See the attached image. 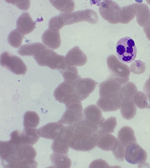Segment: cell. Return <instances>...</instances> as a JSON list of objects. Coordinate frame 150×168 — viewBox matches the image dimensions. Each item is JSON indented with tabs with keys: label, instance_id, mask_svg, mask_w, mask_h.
<instances>
[{
	"label": "cell",
	"instance_id": "46",
	"mask_svg": "<svg viewBox=\"0 0 150 168\" xmlns=\"http://www.w3.org/2000/svg\"><path fill=\"white\" fill-rule=\"evenodd\" d=\"M143 90L145 94L150 95V74L148 79L144 84Z\"/></svg>",
	"mask_w": 150,
	"mask_h": 168
},
{
	"label": "cell",
	"instance_id": "43",
	"mask_svg": "<svg viewBox=\"0 0 150 168\" xmlns=\"http://www.w3.org/2000/svg\"><path fill=\"white\" fill-rule=\"evenodd\" d=\"M109 165L107 162L102 159H96L92 162L90 164L89 168L109 167Z\"/></svg>",
	"mask_w": 150,
	"mask_h": 168
},
{
	"label": "cell",
	"instance_id": "16",
	"mask_svg": "<svg viewBox=\"0 0 150 168\" xmlns=\"http://www.w3.org/2000/svg\"><path fill=\"white\" fill-rule=\"evenodd\" d=\"M138 3L126 6L120 8L117 14L118 23L128 24L136 16Z\"/></svg>",
	"mask_w": 150,
	"mask_h": 168
},
{
	"label": "cell",
	"instance_id": "29",
	"mask_svg": "<svg viewBox=\"0 0 150 168\" xmlns=\"http://www.w3.org/2000/svg\"><path fill=\"white\" fill-rule=\"evenodd\" d=\"M1 164L5 168H17L20 160L17 155L5 153L0 155Z\"/></svg>",
	"mask_w": 150,
	"mask_h": 168
},
{
	"label": "cell",
	"instance_id": "4",
	"mask_svg": "<svg viewBox=\"0 0 150 168\" xmlns=\"http://www.w3.org/2000/svg\"><path fill=\"white\" fill-rule=\"evenodd\" d=\"M0 64L16 75H24L27 71V66L21 58L8 52H5L1 55Z\"/></svg>",
	"mask_w": 150,
	"mask_h": 168
},
{
	"label": "cell",
	"instance_id": "1",
	"mask_svg": "<svg viewBox=\"0 0 150 168\" xmlns=\"http://www.w3.org/2000/svg\"><path fill=\"white\" fill-rule=\"evenodd\" d=\"M65 104L66 110L59 121L75 128L77 123L84 119L81 103L77 98L73 97Z\"/></svg>",
	"mask_w": 150,
	"mask_h": 168
},
{
	"label": "cell",
	"instance_id": "35",
	"mask_svg": "<svg viewBox=\"0 0 150 168\" xmlns=\"http://www.w3.org/2000/svg\"><path fill=\"white\" fill-rule=\"evenodd\" d=\"M111 150L118 161L122 162L124 161L125 154L124 147L118 139H117L114 141Z\"/></svg>",
	"mask_w": 150,
	"mask_h": 168
},
{
	"label": "cell",
	"instance_id": "34",
	"mask_svg": "<svg viewBox=\"0 0 150 168\" xmlns=\"http://www.w3.org/2000/svg\"><path fill=\"white\" fill-rule=\"evenodd\" d=\"M137 91V89L135 84L129 82L122 86L119 92V95L122 100L125 98L132 99L133 96Z\"/></svg>",
	"mask_w": 150,
	"mask_h": 168
},
{
	"label": "cell",
	"instance_id": "47",
	"mask_svg": "<svg viewBox=\"0 0 150 168\" xmlns=\"http://www.w3.org/2000/svg\"><path fill=\"white\" fill-rule=\"evenodd\" d=\"M148 99V105L147 108L150 109V95L146 94Z\"/></svg>",
	"mask_w": 150,
	"mask_h": 168
},
{
	"label": "cell",
	"instance_id": "25",
	"mask_svg": "<svg viewBox=\"0 0 150 168\" xmlns=\"http://www.w3.org/2000/svg\"><path fill=\"white\" fill-rule=\"evenodd\" d=\"M50 159L55 167L69 168L71 165L70 159L63 154L54 152L51 154Z\"/></svg>",
	"mask_w": 150,
	"mask_h": 168
},
{
	"label": "cell",
	"instance_id": "41",
	"mask_svg": "<svg viewBox=\"0 0 150 168\" xmlns=\"http://www.w3.org/2000/svg\"><path fill=\"white\" fill-rule=\"evenodd\" d=\"M6 1L8 3L16 5L18 8L23 10H28L30 6V1L6 0Z\"/></svg>",
	"mask_w": 150,
	"mask_h": 168
},
{
	"label": "cell",
	"instance_id": "8",
	"mask_svg": "<svg viewBox=\"0 0 150 168\" xmlns=\"http://www.w3.org/2000/svg\"><path fill=\"white\" fill-rule=\"evenodd\" d=\"M120 6L115 2L111 0L103 1L99 8V13L102 17L109 23L112 24L118 23L117 16Z\"/></svg>",
	"mask_w": 150,
	"mask_h": 168
},
{
	"label": "cell",
	"instance_id": "13",
	"mask_svg": "<svg viewBox=\"0 0 150 168\" xmlns=\"http://www.w3.org/2000/svg\"><path fill=\"white\" fill-rule=\"evenodd\" d=\"M64 126L63 124L59 121L50 123L39 128L37 132L42 137L54 140Z\"/></svg>",
	"mask_w": 150,
	"mask_h": 168
},
{
	"label": "cell",
	"instance_id": "14",
	"mask_svg": "<svg viewBox=\"0 0 150 168\" xmlns=\"http://www.w3.org/2000/svg\"><path fill=\"white\" fill-rule=\"evenodd\" d=\"M16 27L18 30L24 36L33 31L35 24L28 13H23L17 20Z\"/></svg>",
	"mask_w": 150,
	"mask_h": 168
},
{
	"label": "cell",
	"instance_id": "38",
	"mask_svg": "<svg viewBox=\"0 0 150 168\" xmlns=\"http://www.w3.org/2000/svg\"><path fill=\"white\" fill-rule=\"evenodd\" d=\"M65 25L63 18L60 14L52 18L50 20L48 24L49 29L55 32L59 31Z\"/></svg>",
	"mask_w": 150,
	"mask_h": 168
},
{
	"label": "cell",
	"instance_id": "44",
	"mask_svg": "<svg viewBox=\"0 0 150 168\" xmlns=\"http://www.w3.org/2000/svg\"><path fill=\"white\" fill-rule=\"evenodd\" d=\"M21 132L19 130L13 131L10 134V140L14 143L21 146Z\"/></svg>",
	"mask_w": 150,
	"mask_h": 168
},
{
	"label": "cell",
	"instance_id": "24",
	"mask_svg": "<svg viewBox=\"0 0 150 168\" xmlns=\"http://www.w3.org/2000/svg\"><path fill=\"white\" fill-rule=\"evenodd\" d=\"M116 138L110 134H98L97 138L96 146L105 151H110Z\"/></svg>",
	"mask_w": 150,
	"mask_h": 168
},
{
	"label": "cell",
	"instance_id": "23",
	"mask_svg": "<svg viewBox=\"0 0 150 168\" xmlns=\"http://www.w3.org/2000/svg\"><path fill=\"white\" fill-rule=\"evenodd\" d=\"M65 82L75 87L77 81L81 78L78 75L77 69L75 66L67 65L64 69L60 71Z\"/></svg>",
	"mask_w": 150,
	"mask_h": 168
},
{
	"label": "cell",
	"instance_id": "36",
	"mask_svg": "<svg viewBox=\"0 0 150 168\" xmlns=\"http://www.w3.org/2000/svg\"><path fill=\"white\" fill-rule=\"evenodd\" d=\"M24 36L16 29L9 34L8 38L9 44L13 47L18 48L21 45Z\"/></svg>",
	"mask_w": 150,
	"mask_h": 168
},
{
	"label": "cell",
	"instance_id": "37",
	"mask_svg": "<svg viewBox=\"0 0 150 168\" xmlns=\"http://www.w3.org/2000/svg\"><path fill=\"white\" fill-rule=\"evenodd\" d=\"M132 100L134 104L141 109L147 108L148 97L146 94L141 91L137 92L133 95Z\"/></svg>",
	"mask_w": 150,
	"mask_h": 168
},
{
	"label": "cell",
	"instance_id": "32",
	"mask_svg": "<svg viewBox=\"0 0 150 168\" xmlns=\"http://www.w3.org/2000/svg\"><path fill=\"white\" fill-rule=\"evenodd\" d=\"M21 146L18 145L10 140L0 141V154L5 153L17 155L19 148Z\"/></svg>",
	"mask_w": 150,
	"mask_h": 168
},
{
	"label": "cell",
	"instance_id": "31",
	"mask_svg": "<svg viewBox=\"0 0 150 168\" xmlns=\"http://www.w3.org/2000/svg\"><path fill=\"white\" fill-rule=\"evenodd\" d=\"M40 119L39 116L35 112L27 111L24 115V126L25 127L35 128L39 124Z\"/></svg>",
	"mask_w": 150,
	"mask_h": 168
},
{
	"label": "cell",
	"instance_id": "27",
	"mask_svg": "<svg viewBox=\"0 0 150 168\" xmlns=\"http://www.w3.org/2000/svg\"><path fill=\"white\" fill-rule=\"evenodd\" d=\"M136 16L137 23L140 26L144 27L150 18V10L148 6L144 4L138 3Z\"/></svg>",
	"mask_w": 150,
	"mask_h": 168
},
{
	"label": "cell",
	"instance_id": "39",
	"mask_svg": "<svg viewBox=\"0 0 150 168\" xmlns=\"http://www.w3.org/2000/svg\"><path fill=\"white\" fill-rule=\"evenodd\" d=\"M69 147L68 144L60 142L57 137L54 140L52 146V149L54 152L67 155L69 151Z\"/></svg>",
	"mask_w": 150,
	"mask_h": 168
},
{
	"label": "cell",
	"instance_id": "21",
	"mask_svg": "<svg viewBox=\"0 0 150 168\" xmlns=\"http://www.w3.org/2000/svg\"><path fill=\"white\" fill-rule=\"evenodd\" d=\"M21 145H33L38 141L40 137L36 129L31 127H25L21 132Z\"/></svg>",
	"mask_w": 150,
	"mask_h": 168
},
{
	"label": "cell",
	"instance_id": "10",
	"mask_svg": "<svg viewBox=\"0 0 150 168\" xmlns=\"http://www.w3.org/2000/svg\"><path fill=\"white\" fill-rule=\"evenodd\" d=\"M97 83L90 78H80L76 82L75 87L78 98L83 101L89 96L95 89Z\"/></svg>",
	"mask_w": 150,
	"mask_h": 168
},
{
	"label": "cell",
	"instance_id": "33",
	"mask_svg": "<svg viewBox=\"0 0 150 168\" xmlns=\"http://www.w3.org/2000/svg\"><path fill=\"white\" fill-rule=\"evenodd\" d=\"M75 130V128L71 125L64 126L60 130L57 137L60 142L68 144L69 139L74 135Z\"/></svg>",
	"mask_w": 150,
	"mask_h": 168
},
{
	"label": "cell",
	"instance_id": "15",
	"mask_svg": "<svg viewBox=\"0 0 150 168\" xmlns=\"http://www.w3.org/2000/svg\"><path fill=\"white\" fill-rule=\"evenodd\" d=\"M83 115L84 119L86 121L96 125L101 123L105 120L100 109L94 104L86 107L83 111Z\"/></svg>",
	"mask_w": 150,
	"mask_h": 168
},
{
	"label": "cell",
	"instance_id": "6",
	"mask_svg": "<svg viewBox=\"0 0 150 168\" xmlns=\"http://www.w3.org/2000/svg\"><path fill=\"white\" fill-rule=\"evenodd\" d=\"M98 134L94 133L83 137L74 135L69 139V147L75 150L87 151L93 149L96 146Z\"/></svg>",
	"mask_w": 150,
	"mask_h": 168
},
{
	"label": "cell",
	"instance_id": "19",
	"mask_svg": "<svg viewBox=\"0 0 150 168\" xmlns=\"http://www.w3.org/2000/svg\"><path fill=\"white\" fill-rule=\"evenodd\" d=\"M120 111L123 117L127 120L132 119L137 112V107L132 99L125 98L122 101Z\"/></svg>",
	"mask_w": 150,
	"mask_h": 168
},
{
	"label": "cell",
	"instance_id": "7",
	"mask_svg": "<svg viewBox=\"0 0 150 168\" xmlns=\"http://www.w3.org/2000/svg\"><path fill=\"white\" fill-rule=\"evenodd\" d=\"M147 158L146 151L137 142L132 143L125 147V158L129 163L132 164L143 163Z\"/></svg>",
	"mask_w": 150,
	"mask_h": 168
},
{
	"label": "cell",
	"instance_id": "40",
	"mask_svg": "<svg viewBox=\"0 0 150 168\" xmlns=\"http://www.w3.org/2000/svg\"><path fill=\"white\" fill-rule=\"evenodd\" d=\"M146 68L145 63L140 60L135 61L130 66L131 71L133 73L137 74L144 73Z\"/></svg>",
	"mask_w": 150,
	"mask_h": 168
},
{
	"label": "cell",
	"instance_id": "45",
	"mask_svg": "<svg viewBox=\"0 0 150 168\" xmlns=\"http://www.w3.org/2000/svg\"><path fill=\"white\" fill-rule=\"evenodd\" d=\"M143 30L147 38L150 41V18L145 23Z\"/></svg>",
	"mask_w": 150,
	"mask_h": 168
},
{
	"label": "cell",
	"instance_id": "28",
	"mask_svg": "<svg viewBox=\"0 0 150 168\" xmlns=\"http://www.w3.org/2000/svg\"><path fill=\"white\" fill-rule=\"evenodd\" d=\"M52 5L59 11L66 13L71 12L74 10L75 3L71 0H50Z\"/></svg>",
	"mask_w": 150,
	"mask_h": 168
},
{
	"label": "cell",
	"instance_id": "12",
	"mask_svg": "<svg viewBox=\"0 0 150 168\" xmlns=\"http://www.w3.org/2000/svg\"><path fill=\"white\" fill-rule=\"evenodd\" d=\"M87 60L86 55L76 46L69 50L64 57L66 64L71 66H81L85 65Z\"/></svg>",
	"mask_w": 150,
	"mask_h": 168
},
{
	"label": "cell",
	"instance_id": "17",
	"mask_svg": "<svg viewBox=\"0 0 150 168\" xmlns=\"http://www.w3.org/2000/svg\"><path fill=\"white\" fill-rule=\"evenodd\" d=\"M42 39L43 43L51 49H57L61 45V40L59 31H53L48 29L43 33Z\"/></svg>",
	"mask_w": 150,
	"mask_h": 168
},
{
	"label": "cell",
	"instance_id": "18",
	"mask_svg": "<svg viewBox=\"0 0 150 168\" xmlns=\"http://www.w3.org/2000/svg\"><path fill=\"white\" fill-rule=\"evenodd\" d=\"M97 127L98 125L89 123L83 119L76 126L74 135L83 137L91 134L96 133Z\"/></svg>",
	"mask_w": 150,
	"mask_h": 168
},
{
	"label": "cell",
	"instance_id": "5",
	"mask_svg": "<svg viewBox=\"0 0 150 168\" xmlns=\"http://www.w3.org/2000/svg\"><path fill=\"white\" fill-rule=\"evenodd\" d=\"M65 25H70L78 22L86 21L93 24L98 21L97 13L93 10L87 9L79 10L71 13H61Z\"/></svg>",
	"mask_w": 150,
	"mask_h": 168
},
{
	"label": "cell",
	"instance_id": "3",
	"mask_svg": "<svg viewBox=\"0 0 150 168\" xmlns=\"http://www.w3.org/2000/svg\"><path fill=\"white\" fill-rule=\"evenodd\" d=\"M116 52L121 61L125 63L131 62L135 59L137 53L134 41L129 37L121 38L116 44Z\"/></svg>",
	"mask_w": 150,
	"mask_h": 168
},
{
	"label": "cell",
	"instance_id": "20",
	"mask_svg": "<svg viewBox=\"0 0 150 168\" xmlns=\"http://www.w3.org/2000/svg\"><path fill=\"white\" fill-rule=\"evenodd\" d=\"M122 86V84L117 81L108 79L101 83L100 85V96H103L108 94L119 92Z\"/></svg>",
	"mask_w": 150,
	"mask_h": 168
},
{
	"label": "cell",
	"instance_id": "30",
	"mask_svg": "<svg viewBox=\"0 0 150 168\" xmlns=\"http://www.w3.org/2000/svg\"><path fill=\"white\" fill-rule=\"evenodd\" d=\"M17 155L21 160H34L36 152L31 145L24 144L20 146Z\"/></svg>",
	"mask_w": 150,
	"mask_h": 168
},
{
	"label": "cell",
	"instance_id": "22",
	"mask_svg": "<svg viewBox=\"0 0 150 168\" xmlns=\"http://www.w3.org/2000/svg\"><path fill=\"white\" fill-rule=\"evenodd\" d=\"M117 138L125 147L132 143L136 142L134 130L128 126L121 128L118 132Z\"/></svg>",
	"mask_w": 150,
	"mask_h": 168
},
{
	"label": "cell",
	"instance_id": "42",
	"mask_svg": "<svg viewBox=\"0 0 150 168\" xmlns=\"http://www.w3.org/2000/svg\"><path fill=\"white\" fill-rule=\"evenodd\" d=\"M37 162L34 160H21L17 168H37Z\"/></svg>",
	"mask_w": 150,
	"mask_h": 168
},
{
	"label": "cell",
	"instance_id": "26",
	"mask_svg": "<svg viewBox=\"0 0 150 168\" xmlns=\"http://www.w3.org/2000/svg\"><path fill=\"white\" fill-rule=\"evenodd\" d=\"M117 125L116 118L114 116L110 117L98 125L96 133L100 134L113 133Z\"/></svg>",
	"mask_w": 150,
	"mask_h": 168
},
{
	"label": "cell",
	"instance_id": "11",
	"mask_svg": "<svg viewBox=\"0 0 150 168\" xmlns=\"http://www.w3.org/2000/svg\"><path fill=\"white\" fill-rule=\"evenodd\" d=\"M54 96L57 101L64 104L73 97L77 98L75 87L65 82L61 83L56 88Z\"/></svg>",
	"mask_w": 150,
	"mask_h": 168
},
{
	"label": "cell",
	"instance_id": "9",
	"mask_svg": "<svg viewBox=\"0 0 150 168\" xmlns=\"http://www.w3.org/2000/svg\"><path fill=\"white\" fill-rule=\"evenodd\" d=\"M122 101L117 92L100 97L96 105L104 112L115 111L120 108Z\"/></svg>",
	"mask_w": 150,
	"mask_h": 168
},
{
	"label": "cell",
	"instance_id": "2",
	"mask_svg": "<svg viewBox=\"0 0 150 168\" xmlns=\"http://www.w3.org/2000/svg\"><path fill=\"white\" fill-rule=\"evenodd\" d=\"M107 62L110 73L108 79L117 81L122 85L127 83L130 71L127 64L121 62L113 55L107 57Z\"/></svg>",
	"mask_w": 150,
	"mask_h": 168
}]
</instances>
